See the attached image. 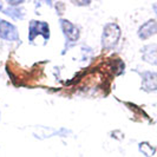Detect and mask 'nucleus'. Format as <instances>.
<instances>
[{
    "mask_svg": "<svg viewBox=\"0 0 157 157\" xmlns=\"http://www.w3.org/2000/svg\"><path fill=\"white\" fill-rule=\"evenodd\" d=\"M121 30L117 24H108L103 32L102 44L105 48H112L118 43Z\"/></svg>",
    "mask_w": 157,
    "mask_h": 157,
    "instance_id": "f257e3e1",
    "label": "nucleus"
},
{
    "mask_svg": "<svg viewBox=\"0 0 157 157\" xmlns=\"http://www.w3.org/2000/svg\"><path fill=\"white\" fill-rule=\"evenodd\" d=\"M0 37L6 40H17L19 34L14 25L5 20H1L0 21Z\"/></svg>",
    "mask_w": 157,
    "mask_h": 157,
    "instance_id": "f03ea898",
    "label": "nucleus"
},
{
    "mask_svg": "<svg viewBox=\"0 0 157 157\" xmlns=\"http://www.w3.org/2000/svg\"><path fill=\"white\" fill-rule=\"evenodd\" d=\"M38 34H41L43 37H45V39H48L50 37V31H48V26L46 23L43 21H31L30 24V39L33 40Z\"/></svg>",
    "mask_w": 157,
    "mask_h": 157,
    "instance_id": "7ed1b4c3",
    "label": "nucleus"
},
{
    "mask_svg": "<svg viewBox=\"0 0 157 157\" xmlns=\"http://www.w3.org/2000/svg\"><path fill=\"white\" fill-rule=\"evenodd\" d=\"M157 32V24L155 19H151L150 21L145 23L138 31V36L141 37V39H147L150 36L155 34Z\"/></svg>",
    "mask_w": 157,
    "mask_h": 157,
    "instance_id": "20e7f679",
    "label": "nucleus"
},
{
    "mask_svg": "<svg viewBox=\"0 0 157 157\" xmlns=\"http://www.w3.org/2000/svg\"><path fill=\"white\" fill-rule=\"evenodd\" d=\"M60 24H62V27H63V32L69 39L73 40V41H76L78 39L79 31L73 24L67 21V20H63V19L60 20Z\"/></svg>",
    "mask_w": 157,
    "mask_h": 157,
    "instance_id": "39448f33",
    "label": "nucleus"
},
{
    "mask_svg": "<svg viewBox=\"0 0 157 157\" xmlns=\"http://www.w3.org/2000/svg\"><path fill=\"white\" fill-rule=\"evenodd\" d=\"M143 85H144V89L148 91L156 90V75L154 72H148L144 77Z\"/></svg>",
    "mask_w": 157,
    "mask_h": 157,
    "instance_id": "423d86ee",
    "label": "nucleus"
},
{
    "mask_svg": "<svg viewBox=\"0 0 157 157\" xmlns=\"http://www.w3.org/2000/svg\"><path fill=\"white\" fill-rule=\"evenodd\" d=\"M144 60H148L151 64H156V47H155V45L145 47V50H144Z\"/></svg>",
    "mask_w": 157,
    "mask_h": 157,
    "instance_id": "0eeeda50",
    "label": "nucleus"
},
{
    "mask_svg": "<svg viewBox=\"0 0 157 157\" xmlns=\"http://www.w3.org/2000/svg\"><path fill=\"white\" fill-rule=\"evenodd\" d=\"M4 13L10 17H12V18H16V19L23 18L21 10H19V8H8V10H5V11H4Z\"/></svg>",
    "mask_w": 157,
    "mask_h": 157,
    "instance_id": "6e6552de",
    "label": "nucleus"
},
{
    "mask_svg": "<svg viewBox=\"0 0 157 157\" xmlns=\"http://www.w3.org/2000/svg\"><path fill=\"white\" fill-rule=\"evenodd\" d=\"M1 7H2V4H1V2H0V10H1Z\"/></svg>",
    "mask_w": 157,
    "mask_h": 157,
    "instance_id": "1a4fd4ad",
    "label": "nucleus"
}]
</instances>
